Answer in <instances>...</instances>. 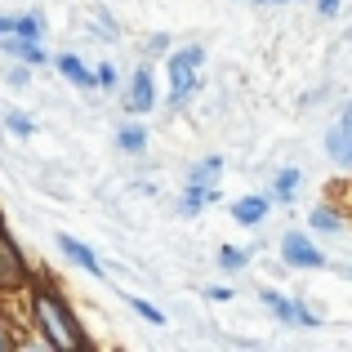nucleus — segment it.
<instances>
[{
	"mask_svg": "<svg viewBox=\"0 0 352 352\" xmlns=\"http://www.w3.org/2000/svg\"><path fill=\"white\" fill-rule=\"evenodd\" d=\"M27 312H32V326H36V335L45 339V348H54V352H85L89 348L72 303L63 299V290L50 285L45 276H32V285H27Z\"/></svg>",
	"mask_w": 352,
	"mask_h": 352,
	"instance_id": "1",
	"label": "nucleus"
},
{
	"mask_svg": "<svg viewBox=\"0 0 352 352\" xmlns=\"http://www.w3.org/2000/svg\"><path fill=\"white\" fill-rule=\"evenodd\" d=\"M32 263H27L23 245H18L14 236H9L5 219H0V294H23L27 285H32Z\"/></svg>",
	"mask_w": 352,
	"mask_h": 352,
	"instance_id": "2",
	"label": "nucleus"
},
{
	"mask_svg": "<svg viewBox=\"0 0 352 352\" xmlns=\"http://www.w3.org/2000/svg\"><path fill=\"white\" fill-rule=\"evenodd\" d=\"M201 63H206V50L201 45H188V50H179V54H170V107H179V103H188L192 94H197V85H201Z\"/></svg>",
	"mask_w": 352,
	"mask_h": 352,
	"instance_id": "3",
	"label": "nucleus"
},
{
	"mask_svg": "<svg viewBox=\"0 0 352 352\" xmlns=\"http://www.w3.org/2000/svg\"><path fill=\"white\" fill-rule=\"evenodd\" d=\"M281 258L290 267H326V254L312 245L308 232H285L281 236Z\"/></svg>",
	"mask_w": 352,
	"mask_h": 352,
	"instance_id": "4",
	"label": "nucleus"
},
{
	"mask_svg": "<svg viewBox=\"0 0 352 352\" xmlns=\"http://www.w3.org/2000/svg\"><path fill=\"white\" fill-rule=\"evenodd\" d=\"M156 107V85H152V67H138L134 80L125 85V112L129 116H143Z\"/></svg>",
	"mask_w": 352,
	"mask_h": 352,
	"instance_id": "5",
	"label": "nucleus"
},
{
	"mask_svg": "<svg viewBox=\"0 0 352 352\" xmlns=\"http://www.w3.org/2000/svg\"><path fill=\"white\" fill-rule=\"evenodd\" d=\"M0 54H5V58H14V63H27V67H41V63H50V54L41 50V41H32V36H18V32L0 36Z\"/></svg>",
	"mask_w": 352,
	"mask_h": 352,
	"instance_id": "6",
	"label": "nucleus"
},
{
	"mask_svg": "<svg viewBox=\"0 0 352 352\" xmlns=\"http://www.w3.org/2000/svg\"><path fill=\"white\" fill-rule=\"evenodd\" d=\"M58 250H63V258L67 263H76V267H85L89 276H103V263H98V254L85 245V241H76V236H67V232H58Z\"/></svg>",
	"mask_w": 352,
	"mask_h": 352,
	"instance_id": "7",
	"label": "nucleus"
},
{
	"mask_svg": "<svg viewBox=\"0 0 352 352\" xmlns=\"http://www.w3.org/2000/svg\"><path fill=\"white\" fill-rule=\"evenodd\" d=\"M326 152H330V161H335L339 170H352V125L348 120H339V125L326 134Z\"/></svg>",
	"mask_w": 352,
	"mask_h": 352,
	"instance_id": "8",
	"label": "nucleus"
},
{
	"mask_svg": "<svg viewBox=\"0 0 352 352\" xmlns=\"http://www.w3.org/2000/svg\"><path fill=\"white\" fill-rule=\"evenodd\" d=\"M54 67H58L63 76L72 80V85H80V89H98V76L76 58V54H58V58H54Z\"/></svg>",
	"mask_w": 352,
	"mask_h": 352,
	"instance_id": "9",
	"label": "nucleus"
},
{
	"mask_svg": "<svg viewBox=\"0 0 352 352\" xmlns=\"http://www.w3.org/2000/svg\"><path fill=\"white\" fill-rule=\"evenodd\" d=\"M232 219L241 228H258L267 219V197H241L236 206H232Z\"/></svg>",
	"mask_w": 352,
	"mask_h": 352,
	"instance_id": "10",
	"label": "nucleus"
},
{
	"mask_svg": "<svg viewBox=\"0 0 352 352\" xmlns=\"http://www.w3.org/2000/svg\"><path fill=\"white\" fill-rule=\"evenodd\" d=\"M214 197H219L214 188H201V183H188V192H183L179 210H183V214H201V210H206V206H210Z\"/></svg>",
	"mask_w": 352,
	"mask_h": 352,
	"instance_id": "11",
	"label": "nucleus"
},
{
	"mask_svg": "<svg viewBox=\"0 0 352 352\" xmlns=\"http://www.w3.org/2000/svg\"><path fill=\"white\" fill-rule=\"evenodd\" d=\"M258 299H263V308L272 312L276 321H285V326H299V321H294V299H285V294H276V290H263Z\"/></svg>",
	"mask_w": 352,
	"mask_h": 352,
	"instance_id": "12",
	"label": "nucleus"
},
{
	"mask_svg": "<svg viewBox=\"0 0 352 352\" xmlns=\"http://www.w3.org/2000/svg\"><path fill=\"white\" fill-rule=\"evenodd\" d=\"M116 143H120V152L138 156V152L147 147V129H143V125H120V129H116Z\"/></svg>",
	"mask_w": 352,
	"mask_h": 352,
	"instance_id": "13",
	"label": "nucleus"
},
{
	"mask_svg": "<svg viewBox=\"0 0 352 352\" xmlns=\"http://www.w3.org/2000/svg\"><path fill=\"white\" fill-rule=\"evenodd\" d=\"M223 174V161L219 156H206V161H197L192 165V179L188 183H201V188H214V179Z\"/></svg>",
	"mask_w": 352,
	"mask_h": 352,
	"instance_id": "14",
	"label": "nucleus"
},
{
	"mask_svg": "<svg viewBox=\"0 0 352 352\" xmlns=\"http://www.w3.org/2000/svg\"><path fill=\"white\" fill-rule=\"evenodd\" d=\"M14 32L32 36V41H45V14H14Z\"/></svg>",
	"mask_w": 352,
	"mask_h": 352,
	"instance_id": "15",
	"label": "nucleus"
},
{
	"mask_svg": "<svg viewBox=\"0 0 352 352\" xmlns=\"http://www.w3.org/2000/svg\"><path fill=\"white\" fill-rule=\"evenodd\" d=\"M294 188H299V170H281V174H276V183H272V197H267V201H281V206H285V201L294 197Z\"/></svg>",
	"mask_w": 352,
	"mask_h": 352,
	"instance_id": "16",
	"label": "nucleus"
},
{
	"mask_svg": "<svg viewBox=\"0 0 352 352\" xmlns=\"http://www.w3.org/2000/svg\"><path fill=\"white\" fill-rule=\"evenodd\" d=\"M308 223H312V228H317V232H339V228H344V219H339V214H335V210H326V206H317V210H312V214H308Z\"/></svg>",
	"mask_w": 352,
	"mask_h": 352,
	"instance_id": "17",
	"label": "nucleus"
},
{
	"mask_svg": "<svg viewBox=\"0 0 352 352\" xmlns=\"http://www.w3.org/2000/svg\"><path fill=\"white\" fill-rule=\"evenodd\" d=\"M5 129H9V134H18V138H32L36 134V120L27 116V112H5Z\"/></svg>",
	"mask_w": 352,
	"mask_h": 352,
	"instance_id": "18",
	"label": "nucleus"
},
{
	"mask_svg": "<svg viewBox=\"0 0 352 352\" xmlns=\"http://www.w3.org/2000/svg\"><path fill=\"white\" fill-rule=\"evenodd\" d=\"M245 263H250L245 250H236V245H223V250H219V267H223V272H241Z\"/></svg>",
	"mask_w": 352,
	"mask_h": 352,
	"instance_id": "19",
	"label": "nucleus"
},
{
	"mask_svg": "<svg viewBox=\"0 0 352 352\" xmlns=\"http://www.w3.org/2000/svg\"><path fill=\"white\" fill-rule=\"evenodd\" d=\"M125 303H129V308H134V312H138L143 321H152V326H165V317H161V312H156V308H152L147 299H138V294H125Z\"/></svg>",
	"mask_w": 352,
	"mask_h": 352,
	"instance_id": "20",
	"label": "nucleus"
},
{
	"mask_svg": "<svg viewBox=\"0 0 352 352\" xmlns=\"http://www.w3.org/2000/svg\"><path fill=\"white\" fill-rule=\"evenodd\" d=\"M94 76H98V89H116V67H112V63H103Z\"/></svg>",
	"mask_w": 352,
	"mask_h": 352,
	"instance_id": "21",
	"label": "nucleus"
},
{
	"mask_svg": "<svg viewBox=\"0 0 352 352\" xmlns=\"http://www.w3.org/2000/svg\"><path fill=\"white\" fill-rule=\"evenodd\" d=\"M5 80H9L14 89H23V85H27V63H18V67H9V72H5Z\"/></svg>",
	"mask_w": 352,
	"mask_h": 352,
	"instance_id": "22",
	"label": "nucleus"
},
{
	"mask_svg": "<svg viewBox=\"0 0 352 352\" xmlns=\"http://www.w3.org/2000/svg\"><path fill=\"white\" fill-rule=\"evenodd\" d=\"M312 5H317L321 18H335V14H339V0H312Z\"/></svg>",
	"mask_w": 352,
	"mask_h": 352,
	"instance_id": "23",
	"label": "nucleus"
},
{
	"mask_svg": "<svg viewBox=\"0 0 352 352\" xmlns=\"http://www.w3.org/2000/svg\"><path fill=\"white\" fill-rule=\"evenodd\" d=\"M165 45H170L165 36H152V41H147V50H152V54H165Z\"/></svg>",
	"mask_w": 352,
	"mask_h": 352,
	"instance_id": "24",
	"label": "nucleus"
},
{
	"mask_svg": "<svg viewBox=\"0 0 352 352\" xmlns=\"http://www.w3.org/2000/svg\"><path fill=\"white\" fill-rule=\"evenodd\" d=\"M206 299H214V303H228V299H232V290H206Z\"/></svg>",
	"mask_w": 352,
	"mask_h": 352,
	"instance_id": "25",
	"label": "nucleus"
},
{
	"mask_svg": "<svg viewBox=\"0 0 352 352\" xmlns=\"http://www.w3.org/2000/svg\"><path fill=\"white\" fill-rule=\"evenodd\" d=\"M14 32V14H0V36H9Z\"/></svg>",
	"mask_w": 352,
	"mask_h": 352,
	"instance_id": "26",
	"label": "nucleus"
},
{
	"mask_svg": "<svg viewBox=\"0 0 352 352\" xmlns=\"http://www.w3.org/2000/svg\"><path fill=\"white\" fill-rule=\"evenodd\" d=\"M5 348H14V339H9L5 330H0V352H5Z\"/></svg>",
	"mask_w": 352,
	"mask_h": 352,
	"instance_id": "27",
	"label": "nucleus"
},
{
	"mask_svg": "<svg viewBox=\"0 0 352 352\" xmlns=\"http://www.w3.org/2000/svg\"><path fill=\"white\" fill-rule=\"evenodd\" d=\"M344 120H348V125H352V98H348V107H344Z\"/></svg>",
	"mask_w": 352,
	"mask_h": 352,
	"instance_id": "28",
	"label": "nucleus"
},
{
	"mask_svg": "<svg viewBox=\"0 0 352 352\" xmlns=\"http://www.w3.org/2000/svg\"><path fill=\"white\" fill-rule=\"evenodd\" d=\"M258 5H290V0H258Z\"/></svg>",
	"mask_w": 352,
	"mask_h": 352,
	"instance_id": "29",
	"label": "nucleus"
}]
</instances>
